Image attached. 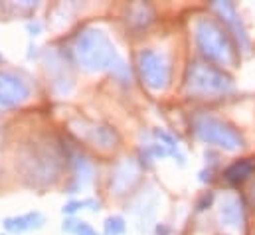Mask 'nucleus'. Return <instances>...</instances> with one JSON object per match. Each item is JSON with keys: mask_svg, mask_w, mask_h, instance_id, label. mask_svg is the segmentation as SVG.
<instances>
[{"mask_svg": "<svg viewBox=\"0 0 255 235\" xmlns=\"http://www.w3.org/2000/svg\"><path fill=\"white\" fill-rule=\"evenodd\" d=\"M194 38L198 44V50L208 59L220 63V65H234L236 63V50L228 36V32L216 24L210 18L196 20L194 26Z\"/></svg>", "mask_w": 255, "mask_h": 235, "instance_id": "obj_1", "label": "nucleus"}, {"mask_svg": "<svg viewBox=\"0 0 255 235\" xmlns=\"http://www.w3.org/2000/svg\"><path fill=\"white\" fill-rule=\"evenodd\" d=\"M75 54L79 63L89 71L115 67L121 59L117 58L113 44L101 30H87L77 38Z\"/></svg>", "mask_w": 255, "mask_h": 235, "instance_id": "obj_2", "label": "nucleus"}, {"mask_svg": "<svg viewBox=\"0 0 255 235\" xmlns=\"http://www.w3.org/2000/svg\"><path fill=\"white\" fill-rule=\"evenodd\" d=\"M186 89H188L190 95L212 97V95H226V93H230L234 89V83H232L230 75H226L220 67L194 61L188 67Z\"/></svg>", "mask_w": 255, "mask_h": 235, "instance_id": "obj_3", "label": "nucleus"}, {"mask_svg": "<svg viewBox=\"0 0 255 235\" xmlns=\"http://www.w3.org/2000/svg\"><path fill=\"white\" fill-rule=\"evenodd\" d=\"M194 132L206 144H216L226 150H240L246 146L244 136L228 122L210 115H198L194 118Z\"/></svg>", "mask_w": 255, "mask_h": 235, "instance_id": "obj_4", "label": "nucleus"}, {"mask_svg": "<svg viewBox=\"0 0 255 235\" xmlns=\"http://www.w3.org/2000/svg\"><path fill=\"white\" fill-rule=\"evenodd\" d=\"M138 69L140 75L152 91H162L166 89L170 81V59L166 54L156 52V50H144L138 54Z\"/></svg>", "mask_w": 255, "mask_h": 235, "instance_id": "obj_5", "label": "nucleus"}, {"mask_svg": "<svg viewBox=\"0 0 255 235\" xmlns=\"http://www.w3.org/2000/svg\"><path fill=\"white\" fill-rule=\"evenodd\" d=\"M30 95V87L16 73L0 71V107H14L26 101Z\"/></svg>", "mask_w": 255, "mask_h": 235, "instance_id": "obj_6", "label": "nucleus"}, {"mask_svg": "<svg viewBox=\"0 0 255 235\" xmlns=\"http://www.w3.org/2000/svg\"><path fill=\"white\" fill-rule=\"evenodd\" d=\"M218 220L220 226L224 228H232V230H244L246 224V212H244V204L238 196L228 194L220 200V210H218Z\"/></svg>", "mask_w": 255, "mask_h": 235, "instance_id": "obj_7", "label": "nucleus"}, {"mask_svg": "<svg viewBox=\"0 0 255 235\" xmlns=\"http://www.w3.org/2000/svg\"><path fill=\"white\" fill-rule=\"evenodd\" d=\"M212 6H214V10H218V14L222 16V20L230 26V30H232L234 36L238 38L240 46L248 48V46H250V38H248V34H246V28H244L240 16H238L236 6H234L232 2H214Z\"/></svg>", "mask_w": 255, "mask_h": 235, "instance_id": "obj_8", "label": "nucleus"}, {"mask_svg": "<svg viewBox=\"0 0 255 235\" xmlns=\"http://www.w3.org/2000/svg\"><path fill=\"white\" fill-rule=\"evenodd\" d=\"M2 226L10 234H26L32 230H40L44 226V216L40 212H30L18 218H6Z\"/></svg>", "mask_w": 255, "mask_h": 235, "instance_id": "obj_9", "label": "nucleus"}, {"mask_svg": "<svg viewBox=\"0 0 255 235\" xmlns=\"http://www.w3.org/2000/svg\"><path fill=\"white\" fill-rule=\"evenodd\" d=\"M255 172V162L252 158H242V160H236L232 162L226 170H224V178L230 182V184H242L246 182L248 178Z\"/></svg>", "mask_w": 255, "mask_h": 235, "instance_id": "obj_10", "label": "nucleus"}, {"mask_svg": "<svg viewBox=\"0 0 255 235\" xmlns=\"http://www.w3.org/2000/svg\"><path fill=\"white\" fill-rule=\"evenodd\" d=\"M127 232V224L121 216H111L105 220V235H123Z\"/></svg>", "mask_w": 255, "mask_h": 235, "instance_id": "obj_11", "label": "nucleus"}, {"mask_svg": "<svg viewBox=\"0 0 255 235\" xmlns=\"http://www.w3.org/2000/svg\"><path fill=\"white\" fill-rule=\"evenodd\" d=\"M85 208V200L81 202V200H71L69 204H65L64 206V216H73L75 212H79V210H83Z\"/></svg>", "mask_w": 255, "mask_h": 235, "instance_id": "obj_12", "label": "nucleus"}, {"mask_svg": "<svg viewBox=\"0 0 255 235\" xmlns=\"http://www.w3.org/2000/svg\"><path fill=\"white\" fill-rule=\"evenodd\" d=\"M79 166L87 170V172H85V176L91 178V166L85 162V158H77V168H79ZM81 174H83V170H81ZM81 178H83V176H79V170H77V172H75V184H77V188H83V182H81Z\"/></svg>", "mask_w": 255, "mask_h": 235, "instance_id": "obj_13", "label": "nucleus"}, {"mask_svg": "<svg viewBox=\"0 0 255 235\" xmlns=\"http://www.w3.org/2000/svg\"><path fill=\"white\" fill-rule=\"evenodd\" d=\"M73 234L77 235H99L89 224H85V222H77V226H75V232Z\"/></svg>", "mask_w": 255, "mask_h": 235, "instance_id": "obj_14", "label": "nucleus"}, {"mask_svg": "<svg viewBox=\"0 0 255 235\" xmlns=\"http://www.w3.org/2000/svg\"><path fill=\"white\" fill-rule=\"evenodd\" d=\"M212 200H214V194H212V192H208V194H204V196H202V200H200V202L196 204V210H198V212H204L206 208H210V204H212Z\"/></svg>", "mask_w": 255, "mask_h": 235, "instance_id": "obj_15", "label": "nucleus"}, {"mask_svg": "<svg viewBox=\"0 0 255 235\" xmlns=\"http://www.w3.org/2000/svg\"><path fill=\"white\" fill-rule=\"evenodd\" d=\"M75 226H77V220H67V222H64L62 230L67 232V234H73V232H75Z\"/></svg>", "mask_w": 255, "mask_h": 235, "instance_id": "obj_16", "label": "nucleus"}, {"mask_svg": "<svg viewBox=\"0 0 255 235\" xmlns=\"http://www.w3.org/2000/svg\"><path fill=\"white\" fill-rule=\"evenodd\" d=\"M156 234H158V235H168V228L158 226V228H156Z\"/></svg>", "mask_w": 255, "mask_h": 235, "instance_id": "obj_17", "label": "nucleus"}]
</instances>
